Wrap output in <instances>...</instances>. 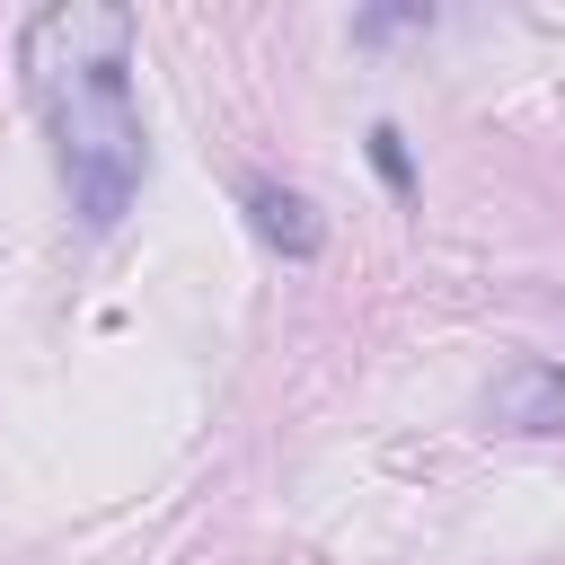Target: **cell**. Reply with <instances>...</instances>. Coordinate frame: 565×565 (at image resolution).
Segmentation results:
<instances>
[{
    "label": "cell",
    "mask_w": 565,
    "mask_h": 565,
    "mask_svg": "<svg viewBox=\"0 0 565 565\" xmlns=\"http://www.w3.org/2000/svg\"><path fill=\"white\" fill-rule=\"evenodd\" d=\"M18 71L62 150L71 212L88 230H115L150 177V141L132 115V18L115 0H53L18 35Z\"/></svg>",
    "instance_id": "cell-1"
},
{
    "label": "cell",
    "mask_w": 565,
    "mask_h": 565,
    "mask_svg": "<svg viewBox=\"0 0 565 565\" xmlns=\"http://www.w3.org/2000/svg\"><path fill=\"white\" fill-rule=\"evenodd\" d=\"M486 424L494 433H565V362H512L486 388Z\"/></svg>",
    "instance_id": "cell-2"
},
{
    "label": "cell",
    "mask_w": 565,
    "mask_h": 565,
    "mask_svg": "<svg viewBox=\"0 0 565 565\" xmlns=\"http://www.w3.org/2000/svg\"><path fill=\"white\" fill-rule=\"evenodd\" d=\"M238 203H247V221H256L265 247H282V256H318V247H327V221H318L309 194H291V185H274V177H247Z\"/></svg>",
    "instance_id": "cell-3"
},
{
    "label": "cell",
    "mask_w": 565,
    "mask_h": 565,
    "mask_svg": "<svg viewBox=\"0 0 565 565\" xmlns=\"http://www.w3.org/2000/svg\"><path fill=\"white\" fill-rule=\"evenodd\" d=\"M371 168L388 194H415V159H406V132L397 124H371Z\"/></svg>",
    "instance_id": "cell-4"
}]
</instances>
